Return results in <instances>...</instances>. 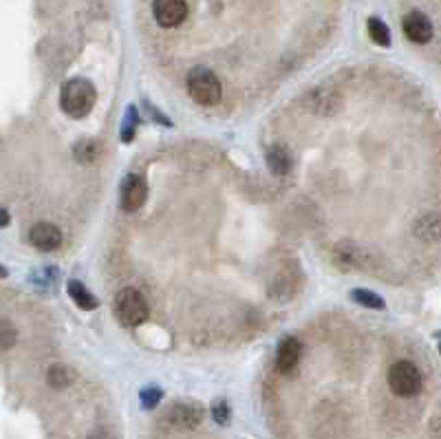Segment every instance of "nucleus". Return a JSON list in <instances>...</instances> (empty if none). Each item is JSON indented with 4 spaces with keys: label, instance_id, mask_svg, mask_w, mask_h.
Segmentation results:
<instances>
[{
    "label": "nucleus",
    "instance_id": "423d86ee",
    "mask_svg": "<svg viewBox=\"0 0 441 439\" xmlns=\"http://www.w3.org/2000/svg\"><path fill=\"white\" fill-rule=\"evenodd\" d=\"M29 241L35 250L53 252L62 245V232L58 226H53L49 221H40L29 230Z\"/></svg>",
    "mask_w": 441,
    "mask_h": 439
},
{
    "label": "nucleus",
    "instance_id": "f257e3e1",
    "mask_svg": "<svg viewBox=\"0 0 441 439\" xmlns=\"http://www.w3.org/2000/svg\"><path fill=\"white\" fill-rule=\"evenodd\" d=\"M98 102V90L86 78H71L60 90V106L69 117H86Z\"/></svg>",
    "mask_w": 441,
    "mask_h": 439
},
{
    "label": "nucleus",
    "instance_id": "0eeeda50",
    "mask_svg": "<svg viewBox=\"0 0 441 439\" xmlns=\"http://www.w3.org/2000/svg\"><path fill=\"white\" fill-rule=\"evenodd\" d=\"M401 27H404V33H406V38L415 45H426L433 38V23L428 21V16L421 11H411L404 18Z\"/></svg>",
    "mask_w": 441,
    "mask_h": 439
},
{
    "label": "nucleus",
    "instance_id": "f03ea898",
    "mask_svg": "<svg viewBox=\"0 0 441 439\" xmlns=\"http://www.w3.org/2000/svg\"><path fill=\"white\" fill-rule=\"evenodd\" d=\"M188 93L194 102L212 106L223 95V88H220V82L214 71L206 66H196L188 73Z\"/></svg>",
    "mask_w": 441,
    "mask_h": 439
},
{
    "label": "nucleus",
    "instance_id": "20e7f679",
    "mask_svg": "<svg viewBox=\"0 0 441 439\" xmlns=\"http://www.w3.org/2000/svg\"><path fill=\"white\" fill-rule=\"evenodd\" d=\"M389 387L397 397H413L424 387V380L413 362L399 360L389 369Z\"/></svg>",
    "mask_w": 441,
    "mask_h": 439
},
{
    "label": "nucleus",
    "instance_id": "1a4fd4ad",
    "mask_svg": "<svg viewBox=\"0 0 441 439\" xmlns=\"http://www.w3.org/2000/svg\"><path fill=\"white\" fill-rule=\"evenodd\" d=\"M165 419L177 428H194L204 419V411L199 404H172Z\"/></svg>",
    "mask_w": 441,
    "mask_h": 439
},
{
    "label": "nucleus",
    "instance_id": "39448f33",
    "mask_svg": "<svg viewBox=\"0 0 441 439\" xmlns=\"http://www.w3.org/2000/svg\"><path fill=\"white\" fill-rule=\"evenodd\" d=\"M153 16L161 27H179L188 16L186 0H155Z\"/></svg>",
    "mask_w": 441,
    "mask_h": 439
},
{
    "label": "nucleus",
    "instance_id": "6e6552de",
    "mask_svg": "<svg viewBox=\"0 0 441 439\" xmlns=\"http://www.w3.org/2000/svg\"><path fill=\"white\" fill-rule=\"evenodd\" d=\"M146 194H148V188H146V181L139 175H131L126 177V181L122 184V208L126 212H135L146 204Z\"/></svg>",
    "mask_w": 441,
    "mask_h": 439
},
{
    "label": "nucleus",
    "instance_id": "a211bd4d",
    "mask_svg": "<svg viewBox=\"0 0 441 439\" xmlns=\"http://www.w3.org/2000/svg\"><path fill=\"white\" fill-rule=\"evenodd\" d=\"M135 126H137V111L131 106L128 108V117L126 122L122 124V141H131L133 135H135Z\"/></svg>",
    "mask_w": 441,
    "mask_h": 439
},
{
    "label": "nucleus",
    "instance_id": "9b49d317",
    "mask_svg": "<svg viewBox=\"0 0 441 439\" xmlns=\"http://www.w3.org/2000/svg\"><path fill=\"white\" fill-rule=\"evenodd\" d=\"M267 166L274 175H287L293 166L291 153L285 148V146H271L267 151Z\"/></svg>",
    "mask_w": 441,
    "mask_h": 439
},
{
    "label": "nucleus",
    "instance_id": "aec40b11",
    "mask_svg": "<svg viewBox=\"0 0 441 439\" xmlns=\"http://www.w3.org/2000/svg\"><path fill=\"white\" fill-rule=\"evenodd\" d=\"M0 338H3V349L9 351L11 346H13V342H16V329L11 327L9 320L0 322Z\"/></svg>",
    "mask_w": 441,
    "mask_h": 439
},
{
    "label": "nucleus",
    "instance_id": "7ed1b4c3",
    "mask_svg": "<svg viewBox=\"0 0 441 439\" xmlns=\"http://www.w3.org/2000/svg\"><path fill=\"white\" fill-rule=\"evenodd\" d=\"M115 316L126 327H137L148 318V303L137 289L126 287L115 298Z\"/></svg>",
    "mask_w": 441,
    "mask_h": 439
},
{
    "label": "nucleus",
    "instance_id": "6ab92c4d",
    "mask_svg": "<svg viewBox=\"0 0 441 439\" xmlns=\"http://www.w3.org/2000/svg\"><path fill=\"white\" fill-rule=\"evenodd\" d=\"M212 417L216 419V424H220V426H225V424H228V419H230V406H228V402H225V399H216V402H214V406H212Z\"/></svg>",
    "mask_w": 441,
    "mask_h": 439
},
{
    "label": "nucleus",
    "instance_id": "4468645a",
    "mask_svg": "<svg viewBox=\"0 0 441 439\" xmlns=\"http://www.w3.org/2000/svg\"><path fill=\"white\" fill-rule=\"evenodd\" d=\"M369 35L377 47H389L391 45V31L380 21V18H371L369 21Z\"/></svg>",
    "mask_w": 441,
    "mask_h": 439
},
{
    "label": "nucleus",
    "instance_id": "ddd939ff",
    "mask_svg": "<svg viewBox=\"0 0 441 439\" xmlns=\"http://www.w3.org/2000/svg\"><path fill=\"white\" fill-rule=\"evenodd\" d=\"M100 155H102V148L93 139H84L76 146V157L82 163H93L95 159H100Z\"/></svg>",
    "mask_w": 441,
    "mask_h": 439
},
{
    "label": "nucleus",
    "instance_id": "f3484780",
    "mask_svg": "<svg viewBox=\"0 0 441 439\" xmlns=\"http://www.w3.org/2000/svg\"><path fill=\"white\" fill-rule=\"evenodd\" d=\"M139 397H141V406H143L146 411H151V409H155V406L159 404V399L163 397V393H161L159 387H146V389L139 393Z\"/></svg>",
    "mask_w": 441,
    "mask_h": 439
},
{
    "label": "nucleus",
    "instance_id": "f8f14e48",
    "mask_svg": "<svg viewBox=\"0 0 441 439\" xmlns=\"http://www.w3.org/2000/svg\"><path fill=\"white\" fill-rule=\"evenodd\" d=\"M66 291H69V296H71V300L76 303L80 309H95L98 307V298L90 294V291L80 283V281H71L69 285H66Z\"/></svg>",
    "mask_w": 441,
    "mask_h": 439
},
{
    "label": "nucleus",
    "instance_id": "2eb2a0df",
    "mask_svg": "<svg viewBox=\"0 0 441 439\" xmlns=\"http://www.w3.org/2000/svg\"><path fill=\"white\" fill-rule=\"evenodd\" d=\"M73 380V373L64 367V364H53L49 369V384L53 389H64Z\"/></svg>",
    "mask_w": 441,
    "mask_h": 439
},
{
    "label": "nucleus",
    "instance_id": "9d476101",
    "mask_svg": "<svg viewBox=\"0 0 441 439\" xmlns=\"http://www.w3.org/2000/svg\"><path fill=\"white\" fill-rule=\"evenodd\" d=\"M302 356V344L296 338H285L278 346V353H276V367L281 373H291L298 367Z\"/></svg>",
    "mask_w": 441,
    "mask_h": 439
},
{
    "label": "nucleus",
    "instance_id": "dca6fc26",
    "mask_svg": "<svg viewBox=\"0 0 441 439\" xmlns=\"http://www.w3.org/2000/svg\"><path fill=\"white\" fill-rule=\"evenodd\" d=\"M351 298L355 303H360L362 307H369V309H384V300L375 294V291H369V289H353L351 291Z\"/></svg>",
    "mask_w": 441,
    "mask_h": 439
},
{
    "label": "nucleus",
    "instance_id": "412c9836",
    "mask_svg": "<svg viewBox=\"0 0 441 439\" xmlns=\"http://www.w3.org/2000/svg\"><path fill=\"white\" fill-rule=\"evenodd\" d=\"M439 338V353H441V336H437Z\"/></svg>",
    "mask_w": 441,
    "mask_h": 439
}]
</instances>
